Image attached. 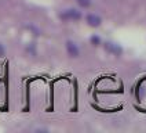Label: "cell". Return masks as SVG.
Listing matches in <instances>:
<instances>
[{
	"instance_id": "3957f363",
	"label": "cell",
	"mask_w": 146,
	"mask_h": 133,
	"mask_svg": "<svg viewBox=\"0 0 146 133\" xmlns=\"http://www.w3.org/2000/svg\"><path fill=\"white\" fill-rule=\"evenodd\" d=\"M87 22H88V25H91V26H99V25H101V18L98 15L90 14V15H87Z\"/></svg>"
},
{
	"instance_id": "7a4b0ae2",
	"label": "cell",
	"mask_w": 146,
	"mask_h": 133,
	"mask_svg": "<svg viewBox=\"0 0 146 133\" xmlns=\"http://www.w3.org/2000/svg\"><path fill=\"white\" fill-rule=\"evenodd\" d=\"M66 49H68V53H69L72 57H77V56H79V49H77V46H76L73 42H68V43H66Z\"/></svg>"
},
{
	"instance_id": "277c9868",
	"label": "cell",
	"mask_w": 146,
	"mask_h": 133,
	"mask_svg": "<svg viewBox=\"0 0 146 133\" xmlns=\"http://www.w3.org/2000/svg\"><path fill=\"white\" fill-rule=\"evenodd\" d=\"M106 50L108 51H110V53H113V54H121V47L120 46H117V44H114V43H106Z\"/></svg>"
},
{
	"instance_id": "8992f818",
	"label": "cell",
	"mask_w": 146,
	"mask_h": 133,
	"mask_svg": "<svg viewBox=\"0 0 146 133\" xmlns=\"http://www.w3.org/2000/svg\"><path fill=\"white\" fill-rule=\"evenodd\" d=\"M91 42H92L94 44H98V43H99V38H97V36H92V38H91Z\"/></svg>"
},
{
	"instance_id": "5b68a950",
	"label": "cell",
	"mask_w": 146,
	"mask_h": 133,
	"mask_svg": "<svg viewBox=\"0 0 146 133\" xmlns=\"http://www.w3.org/2000/svg\"><path fill=\"white\" fill-rule=\"evenodd\" d=\"M77 3L80 4L81 7H88L90 6V0H77Z\"/></svg>"
},
{
	"instance_id": "6da1fadb",
	"label": "cell",
	"mask_w": 146,
	"mask_h": 133,
	"mask_svg": "<svg viewBox=\"0 0 146 133\" xmlns=\"http://www.w3.org/2000/svg\"><path fill=\"white\" fill-rule=\"evenodd\" d=\"M61 18L62 19H80L81 18V13L74 10V8H70V10H66L61 14Z\"/></svg>"
},
{
	"instance_id": "52a82bcc",
	"label": "cell",
	"mask_w": 146,
	"mask_h": 133,
	"mask_svg": "<svg viewBox=\"0 0 146 133\" xmlns=\"http://www.w3.org/2000/svg\"><path fill=\"white\" fill-rule=\"evenodd\" d=\"M4 53H6V51H4V47H3V44H0V57H3V56H4Z\"/></svg>"
}]
</instances>
